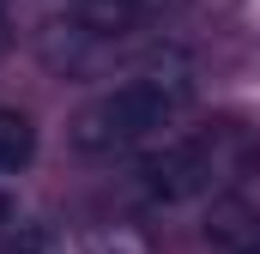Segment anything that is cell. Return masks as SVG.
<instances>
[{"instance_id": "obj_5", "label": "cell", "mask_w": 260, "mask_h": 254, "mask_svg": "<svg viewBox=\"0 0 260 254\" xmlns=\"http://www.w3.org/2000/svg\"><path fill=\"white\" fill-rule=\"evenodd\" d=\"M0 254H67L61 236L49 230V224H18L6 242H0Z\"/></svg>"}, {"instance_id": "obj_7", "label": "cell", "mask_w": 260, "mask_h": 254, "mask_svg": "<svg viewBox=\"0 0 260 254\" xmlns=\"http://www.w3.org/2000/svg\"><path fill=\"white\" fill-rule=\"evenodd\" d=\"M6 43H12V18H6V6H0V55H6Z\"/></svg>"}, {"instance_id": "obj_2", "label": "cell", "mask_w": 260, "mask_h": 254, "mask_svg": "<svg viewBox=\"0 0 260 254\" xmlns=\"http://www.w3.org/2000/svg\"><path fill=\"white\" fill-rule=\"evenodd\" d=\"M133 182H139L145 200H157V206H182V200H194V194H206L218 182V145L212 139H176V145L139 157Z\"/></svg>"}, {"instance_id": "obj_3", "label": "cell", "mask_w": 260, "mask_h": 254, "mask_svg": "<svg viewBox=\"0 0 260 254\" xmlns=\"http://www.w3.org/2000/svg\"><path fill=\"white\" fill-rule=\"evenodd\" d=\"M206 242L218 254H260V206L248 194H218L206 206Z\"/></svg>"}, {"instance_id": "obj_6", "label": "cell", "mask_w": 260, "mask_h": 254, "mask_svg": "<svg viewBox=\"0 0 260 254\" xmlns=\"http://www.w3.org/2000/svg\"><path fill=\"white\" fill-rule=\"evenodd\" d=\"M133 12H139V18H151V12H164V6H176V0H127Z\"/></svg>"}, {"instance_id": "obj_4", "label": "cell", "mask_w": 260, "mask_h": 254, "mask_svg": "<svg viewBox=\"0 0 260 254\" xmlns=\"http://www.w3.org/2000/svg\"><path fill=\"white\" fill-rule=\"evenodd\" d=\"M37 157V127L24 109H0V176H18Z\"/></svg>"}, {"instance_id": "obj_1", "label": "cell", "mask_w": 260, "mask_h": 254, "mask_svg": "<svg viewBox=\"0 0 260 254\" xmlns=\"http://www.w3.org/2000/svg\"><path fill=\"white\" fill-rule=\"evenodd\" d=\"M182 109H188V79H164V73L127 79V85H115V91H103L97 103L79 109L73 145H79V151H97V157H103V151H127L139 139L164 133Z\"/></svg>"}, {"instance_id": "obj_8", "label": "cell", "mask_w": 260, "mask_h": 254, "mask_svg": "<svg viewBox=\"0 0 260 254\" xmlns=\"http://www.w3.org/2000/svg\"><path fill=\"white\" fill-rule=\"evenodd\" d=\"M0 224H12V194H0Z\"/></svg>"}]
</instances>
